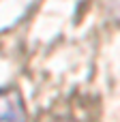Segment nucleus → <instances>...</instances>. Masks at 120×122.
I'll use <instances>...</instances> for the list:
<instances>
[{"label":"nucleus","mask_w":120,"mask_h":122,"mask_svg":"<svg viewBox=\"0 0 120 122\" xmlns=\"http://www.w3.org/2000/svg\"><path fill=\"white\" fill-rule=\"evenodd\" d=\"M26 105L21 92L13 86L0 90V122H26Z\"/></svg>","instance_id":"obj_1"}]
</instances>
